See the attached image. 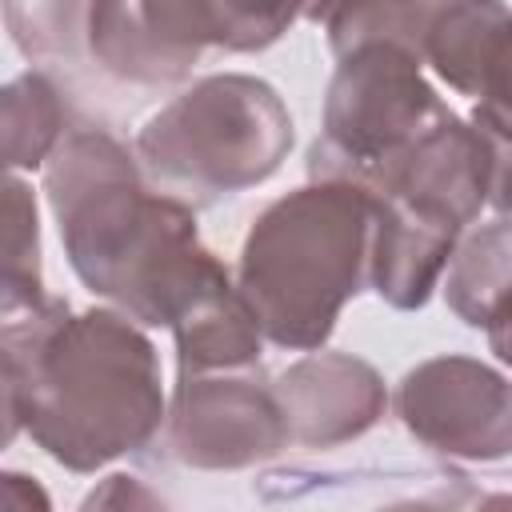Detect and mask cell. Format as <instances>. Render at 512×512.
Wrapping results in <instances>:
<instances>
[{"mask_svg": "<svg viewBox=\"0 0 512 512\" xmlns=\"http://www.w3.org/2000/svg\"><path fill=\"white\" fill-rule=\"evenodd\" d=\"M44 192L80 284L136 324L172 328L228 268L200 244L196 216L148 192L136 156L100 128L68 132L44 164Z\"/></svg>", "mask_w": 512, "mask_h": 512, "instance_id": "7a4b0ae2", "label": "cell"}, {"mask_svg": "<svg viewBox=\"0 0 512 512\" xmlns=\"http://www.w3.org/2000/svg\"><path fill=\"white\" fill-rule=\"evenodd\" d=\"M92 504H116V508H124V504H128V508L140 504V508H160V496L144 492L136 476H108L104 488H96V492L84 500V508H92Z\"/></svg>", "mask_w": 512, "mask_h": 512, "instance_id": "ffe728a7", "label": "cell"}, {"mask_svg": "<svg viewBox=\"0 0 512 512\" xmlns=\"http://www.w3.org/2000/svg\"><path fill=\"white\" fill-rule=\"evenodd\" d=\"M0 128H4V164L12 172L40 168L64 140V104L48 76L20 72L0 92Z\"/></svg>", "mask_w": 512, "mask_h": 512, "instance_id": "5bb4252c", "label": "cell"}, {"mask_svg": "<svg viewBox=\"0 0 512 512\" xmlns=\"http://www.w3.org/2000/svg\"><path fill=\"white\" fill-rule=\"evenodd\" d=\"M288 148V104L272 84L244 72L192 84L136 136V156L160 188L204 200L264 184L284 164Z\"/></svg>", "mask_w": 512, "mask_h": 512, "instance_id": "277c9868", "label": "cell"}, {"mask_svg": "<svg viewBox=\"0 0 512 512\" xmlns=\"http://www.w3.org/2000/svg\"><path fill=\"white\" fill-rule=\"evenodd\" d=\"M336 60L320 136L308 152V176L356 180L368 188L380 168L448 112V104L420 72L424 56L404 44L376 40Z\"/></svg>", "mask_w": 512, "mask_h": 512, "instance_id": "5b68a950", "label": "cell"}, {"mask_svg": "<svg viewBox=\"0 0 512 512\" xmlns=\"http://www.w3.org/2000/svg\"><path fill=\"white\" fill-rule=\"evenodd\" d=\"M4 440L20 428L68 472H96L164 428L156 344L128 312L44 296L4 316Z\"/></svg>", "mask_w": 512, "mask_h": 512, "instance_id": "6da1fadb", "label": "cell"}, {"mask_svg": "<svg viewBox=\"0 0 512 512\" xmlns=\"http://www.w3.org/2000/svg\"><path fill=\"white\" fill-rule=\"evenodd\" d=\"M180 376L192 372H240L260 360L264 328L232 276L204 288L172 324Z\"/></svg>", "mask_w": 512, "mask_h": 512, "instance_id": "8fae6325", "label": "cell"}, {"mask_svg": "<svg viewBox=\"0 0 512 512\" xmlns=\"http://www.w3.org/2000/svg\"><path fill=\"white\" fill-rule=\"evenodd\" d=\"M424 28H420V52L424 64L460 96L476 92V76L484 64V52L492 48L496 32L512 20L504 0H420Z\"/></svg>", "mask_w": 512, "mask_h": 512, "instance_id": "4fadbf2b", "label": "cell"}, {"mask_svg": "<svg viewBox=\"0 0 512 512\" xmlns=\"http://www.w3.org/2000/svg\"><path fill=\"white\" fill-rule=\"evenodd\" d=\"M472 100H476L472 120L484 132H492V136L512 144V20L496 32L492 48L484 52Z\"/></svg>", "mask_w": 512, "mask_h": 512, "instance_id": "d6986e66", "label": "cell"}, {"mask_svg": "<svg viewBox=\"0 0 512 512\" xmlns=\"http://www.w3.org/2000/svg\"><path fill=\"white\" fill-rule=\"evenodd\" d=\"M372 228L376 196L356 180H312L256 216L236 284L272 344L324 348L344 304L368 284Z\"/></svg>", "mask_w": 512, "mask_h": 512, "instance_id": "3957f363", "label": "cell"}, {"mask_svg": "<svg viewBox=\"0 0 512 512\" xmlns=\"http://www.w3.org/2000/svg\"><path fill=\"white\" fill-rule=\"evenodd\" d=\"M444 300L468 328L484 332L512 316V216H500L456 244Z\"/></svg>", "mask_w": 512, "mask_h": 512, "instance_id": "7c38bea8", "label": "cell"}, {"mask_svg": "<svg viewBox=\"0 0 512 512\" xmlns=\"http://www.w3.org/2000/svg\"><path fill=\"white\" fill-rule=\"evenodd\" d=\"M324 28H328L332 56H344V52H352L360 44H376V40H392V44L420 52L424 8H420V0H340L332 8V16L324 20Z\"/></svg>", "mask_w": 512, "mask_h": 512, "instance_id": "e0dca14e", "label": "cell"}, {"mask_svg": "<svg viewBox=\"0 0 512 512\" xmlns=\"http://www.w3.org/2000/svg\"><path fill=\"white\" fill-rule=\"evenodd\" d=\"M460 244V228L436 216H424L408 204L376 196V228H372V268L368 284L376 296L400 312L424 308L440 272L448 268Z\"/></svg>", "mask_w": 512, "mask_h": 512, "instance_id": "30bf717a", "label": "cell"}, {"mask_svg": "<svg viewBox=\"0 0 512 512\" xmlns=\"http://www.w3.org/2000/svg\"><path fill=\"white\" fill-rule=\"evenodd\" d=\"M300 8H304V0H216L220 48H228V52L268 48L292 28Z\"/></svg>", "mask_w": 512, "mask_h": 512, "instance_id": "ac0fdd59", "label": "cell"}, {"mask_svg": "<svg viewBox=\"0 0 512 512\" xmlns=\"http://www.w3.org/2000/svg\"><path fill=\"white\" fill-rule=\"evenodd\" d=\"M4 292L0 316L24 312L44 300L40 284V228H36V200L24 180L8 176L4 184Z\"/></svg>", "mask_w": 512, "mask_h": 512, "instance_id": "2e32d148", "label": "cell"}, {"mask_svg": "<svg viewBox=\"0 0 512 512\" xmlns=\"http://www.w3.org/2000/svg\"><path fill=\"white\" fill-rule=\"evenodd\" d=\"M88 12L92 0H4V24L28 60H80Z\"/></svg>", "mask_w": 512, "mask_h": 512, "instance_id": "9a60e30c", "label": "cell"}, {"mask_svg": "<svg viewBox=\"0 0 512 512\" xmlns=\"http://www.w3.org/2000/svg\"><path fill=\"white\" fill-rule=\"evenodd\" d=\"M340 0H304V8H300V16H308V20H316V24H324L328 16H332V8H336Z\"/></svg>", "mask_w": 512, "mask_h": 512, "instance_id": "44dd1931", "label": "cell"}, {"mask_svg": "<svg viewBox=\"0 0 512 512\" xmlns=\"http://www.w3.org/2000/svg\"><path fill=\"white\" fill-rule=\"evenodd\" d=\"M220 48L216 0H92L88 56L128 84H176Z\"/></svg>", "mask_w": 512, "mask_h": 512, "instance_id": "ba28073f", "label": "cell"}, {"mask_svg": "<svg viewBox=\"0 0 512 512\" xmlns=\"http://www.w3.org/2000/svg\"><path fill=\"white\" fill-rule=\"evenodd\" d=\"M164 448L196 472H236L288 448V424L272 388L236 372L180 376L164 416Z\"/></svg>", "mask_w": 512, "mask_h": 512, "instance_id": "8992f818", "label": "cell"}, {"mask_svg": "<svg viewBox=\"0 0 512 512\" xmlns=\"http://www.w3.org/2000/svg\"><path fill=\"white\" fill-rule=\"evenodd\" d=\"M288 444L300 448H332L364 436L388 408L384 380L372 364L348 352H308L272 384Z\"/></svg>", "mask_w": 512, "mask_h": 512, "instance_id": "9c48e42d", "label": "cell"}, {"mask_svg": "<svg viewBox=\"0 0 512 512\" xmlns=\"http://www.w3.org/2000/svg\"><path fill=\"white\" fill-rule=\"evenodd\" d=\"M404 428L456 460L512 456V380L472 356H432L396 388Z\"/></svg>", "mask_w": 512, "mask_h": 512, "instance_id": "52a82bcc", "label": "cell"}]
</instances>
